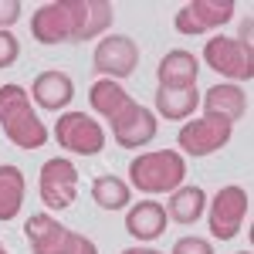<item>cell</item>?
<instances>
[{
    "instance_id": "obj_14",
    "label": "cell",
    "mask_w": 254,
    "mask_h": 254,
    "mask_svg": "<svg viewBox=\"0 0 254 254\" xmlns=\"http://www.w3.org/2000/svg\"><path fill=\"white\" fill-rule=\"evenodd\" d=\"M203 105V116H214V119H224V122H241L248 116V92L234 85V81H217L214 88H207V95L200 98Z\"/></svg>"
},
{
    "instance_id": "obj_26",
    "label": "cell",
    "mask_w": 254,
    "mask_h": 254,
    "mask_svg": "<svg viewBox=\"0 0 254 254\" xmlns=\"http://www.w3.org/2000/svg\"><path fill=\"white\" fill-rule=\"evenodd\" d=\"M0 254H10V251H7V248H3V244H0Z\"/></svg>"
},
{
    "instance_id": "obj_9",
    "label": "cell",
    "mask_w": 254,
    "mask_h": 254,
    "mask_svg": "<svg viewBox=\"0 0 254 254\" xmlns=\"http://www.w3.org/2000/svg\"><path fill=\"white\" fill-rule=\"evenodd\" d=\"M234 136V126L224 122V119H214V116H203V119H190L180 132H176V146L183 156H210L217 149H224Z\"/></svg>"
},
{
    "instance_id": "obj_23",
    "label": "cell",
    "mask_w": 254,
    "mask_h": 254,
    "mask_svg": "<svg viewBox=\"0 0 254 254\" xmlns=\"http://www.w3.org/2000/svg\"><path fill=\"white\" fill-rule=\"evenodd\" d=\"M20 58V41L14 38V31H0V68H10Z\"/></svg>"
},
{
    "instance_id": "obj_6",
    "label": "cell",
    "mask_w": 254,
    "mask_h": 254,
    "mask_svg": "<svg viewBox=\"0 0 254 254\" xmlns=\"http://www.w3.org/2000/svg\"><path fill=\"white\" fill-rule=\"evenodd\" d=\"M55 142L71 156H98L105 149V129L88 112H61L55 119Z\"/></svg>"
},
{
    "instance_id": "obj_5",
    "label": "cell",
    "mask_w": 254,
    "mask_h": 254,
    "mask_svg": "<svg viewBox=\"0 0 254 254\" xmlns=\"http://www.w3.org/2000/svg\"><path fill=\"white\" fill-rule=\"evenodd\" d=\"M251 214V193L244 187H220L214 200H207V224L214 241H234Z\"/></svg>"
},
{
    "instance_id": "obj_27",
    "label": "cell",
    "mask_w": 254,
    "mask_h": 254,
    "mask_svg": "<svg viewBox=\"0 0 254 254\" xmlns=\"http://www.w3.org/2000/svg\"><path fill=\"white\" fill-rule=\"evenodd\" d=\"M237 254H251V251H237Z\"/></svg>"
},
{
    "instance_id": "obj_24",
    "label": "cell",
    "mask_w": 254,
    "mask_h": 254,
    "mask_svg": "<svg viewBox=\"0 0 254 254\" xmlns=\"http://www.w3.org/2000/svg\"><path fill=\"white\" fill-rule=\"evenodd\" d=\"M20 10H24L20 0H0V31H10L20 20Z\"/></svg>"
},
{
    "instance_id": "obj_10",
    "label": "cell",
    "mask_w": 254,
    "mask_h": 254,
    "mask_svg": "<svg viewBox=\"0 0 254 254\" xmlns=\"http://www.w3.org/2000/svg\"><path fill=\"white\" fill-rule=\"evenodd\" d=\"M234 10H237L234 0H190L176 10L173 27L183 38H200V34H210L217 27H224L234 17Z\"/></svg>"
},
{
    "instance_id": "obj_11",
    "label": "cell",
    "mask_w": 254,
    "mask_h": 254,
    "mask_svg": "<svg viewBox=\"0 0 254 254\" xmlns=\"http://www.w3.org/2000/svg\"><path fill=\"white\" fill-rule=\"evenodd\" d=\"M92 64H95V71L102 78H112V81L129 78L139 68V44L129 34H109L95 44Z\"/></svg>"
},
{
    "instance_id": "obj_18",
    "label": "cell",
    "mask_w": 254,
    "mask_h": 254,
    "mask_svg": "<svg viewBox=\"0 0 254 254\" xmlns=\"http://www.w3.org/2000/svg\"><path fill=\"white\" fill-rule=\"evenodd\" d=\"M203 210H207V193H203V187H193V183L176 187L166 200V217L176 220L180 227H193L203 217Z\"/></svg>"
},
{
    "instance_id": "obj_22",
    "label": "cell",
    "mask_w": 254,
    "mask_h": 254,
    "mask_svg": "<svg viewBox=\"0 0 254 254\" xmlns=\"http://www.w3.org/2000/svg\"><path fill=\"white\" fill-rule=\"evenodd\" d=\"M170 254H214V244L207 241V237H180L173 244V251Z\"/></svg>"
},
{
    "instance_id": "obj_8",
    "label": "cell",
    "mask_w": 254,
    "mask_h": 254,
    "mask_svg": "<svg viewBox=\"0 0 254 254\" xmlns=\"http://www.w3.org/2000/svg\"><path fill=\"white\" fill-rule=\"evenodd\" d=\"M38 193L41 203L51 210H68L78 196V166L68 156H55L41 166L38 176Z\"/></svg>"
},
{
    "instance_id": "obj_2",
    "label": "cell",
    "mask_w": 254,
    "mask_h": 254,
    "mask_svg": "<svg viewBox=\"0 0 254 254\" xmlns=\"http://www.w3.org/2000/svg\"><path fill=\"white\" fill-rule=\"evenodd\" d=\"M31 38L38 44L88 41V0H55L31 14Z\"/></svg>"
},
{
    "instance_id": "obj_15",
    "label": "cell",
    "mask_w": 254,
    "mask_h": 254,
    "mask_svg": "<svg viewBox=\"0 0 254 254\" xmlns=\"http://www.w3.org/2000/svg\"><path fill=\"white\" fill-rule=\"evenodd\" d=\"M88 102H92V109H95L102 119H109V126H116L119 119H126L139 105L136 98L129 95L119 81H112V78L92 81V88H88Z\"/></svg>"
},
{
    "instance_id": "obj_3",
    "label": "cell",
    "mask_w": 254,
    "mask_h": 254,
    "mask_svg": "<svg viewBox=\"0 0 254 254\" xmlns=\"http://www.w3.org/2000/svg\"><path fill=\"white\" fill-rule=\"evenodd\" d=\"M187 180V156L180 149H149L129 163V187L139 193H173Z\"/></svg>"
},
{
    "instance_id": "obj_1",
    "label": "cell",
    "mask_w": 254,
    "mask_h": 254,
    "mask_svg": "<svg viewBox=\"0 0 254 254\" xmlns=\"http://www.w3.org/2000/svg\"><path fill=\"white\" fill-rule=\"evenodd\" d=\"M0 129L17 149H41L51 136L27 95V88L17 81L0 85Z\"/></svg>"
},
{
    "instance_id": "obj_25",
    "label": "cell",
    "mask_w": 254,
    "mask_h": 254,
    "mask_svg": "<svg viewBox=\"0 0 254 254\" xmlns=\"http://www.w3.org/2000/svg\"><path fill=\"white\" fill-rule=\"evenodd\" d=\"M119 254H163V251H156V248H126Z\"/></svg>"
},
{
    "instance_id": "obj_13",
    "label": "cell",
    "mask_w": 254,
    "mask_h": 254,
    "mask_svg": "<svg viewBox=\"0 0 254 254\" xmlns=\"http://www.w3.org/2000/svg\"><path fill=\"white\" fill-rule=\"evenodd\" d=\"M112 129V139H116V146L122 149H139V146H149L159 132V119L153 109H146V105H136L132 112L126 119H119L116 126H109Z\"/></svg>"
},
{
    "instance_id": "obj_17",
    "label": "cell",
    "mask_w": 254,
    "mask_h": 254,
    "mask_svg": "<svg viewBox=\"0 0 254 254\" xmlns=\"http://www.w3.org/2000/svg\"><path fill=\"white\" fill-rule=\"evenodd\" d=\"M166 224H170V217H166V207L159 200H139L136 207L126 210V231L136 241H156V237H163Z\"/></svg>"
},
{
    "instance_id": "obj_12",
    "label": "cell",
    "mask_w": 254,
    "mask_h": 254,
    "mask_svg": "<svg viewBox=\"0 0 254 254\" xmlns=\"http://www.w3.org/2000/svg\"><path fill=\"white\" fill-rule=\"evenodd\" d=\"M75 98V81L68 71H41L38 78L31 81V102L34 109H44V112H64Z\"/></svg>"
},
{
    "instance_id": "obj_16",
    "label": "cell",
    "mask_w": 254,
    "mask_h": 254,
    "mask_svg": "<svg viewBox=\"0 0 254 254\" xmlns=\"http://www.w3.org/2000/svg\"><path fill=\"white\" fill-rule=\"evenodd\" d=\"M196 78H200V61H196L193 51L173 48L156 64L159 88H196Z\"/></svg>"
},
{
    "instance_id": "obj_7",
    "label": "cell",
    "mask_w": 254,
    "mask_h": 254,
    "mask_svg": "<svg viewBox=\"0 0 254 254\" xmlns=\"http://www.w3.org/2000/svg\"><path fill=\"white\" fill-rule=\"evenodd\" d=\"M203 61L214 68L217 75L237 81H251L254 78V48L241 38H207L203 44Z\"/></svg>"
},
{
    "instance_id": "obj_19",
    "label": "cell",
    "mask_w": 254,
    "mask_h": 254,
    "mask_svg": "<svg viewBox=\"0 0 254 254\" xmlns=\"http://www.w3.org/2000/svg\"><path fill=\"white\" fill-rule=\"evenodd\" d=\"M24 193H27V180L14 163H0V220H14L24 207Z\"/></svg>"
},
{
    "instance_id": "obj_20",
    "label": "cell",
    "mask_w": 254,
    "mask_h": 254,
    "mask_svg": "<svg viewBox=\"0 0 254 254\" xmlns=\"http://www.w3.org/2000/svg\"><path fill=\"white\" fill-rule=\"evenodd\" d=\"M196 105H200L196 88H156V112L163 119L183 122L196 112Z\"/></svg>"
},
{
    "instance_id": "obj_21",
    "label": "cell",
    "mask_w": 254,
    "mask_h": 254,
    "mask_svg": "<svg viewBox=\"0 0 254 254\" xmlns=\"http://www.w3.org/2000/svg\"><path fill=\"white\" fill-rule=\"evenodd\" d=\"M92 200H95L102 210H126L129 200H132V187L122 180V176H95L92 180Z\"/></svg>"
},
{
    "instance_id": "obj_4",
    "label": "cell",
    "mask_w": 254,
    "mask_h": 254,
    "mask_svg": "<svg viewBox=\"0 0 254 254\" xmlns=\"http://www.w3.org/2000/svg\"><path fill=\"white\" fill-rule=\"evenodd\" d=\"M24 237L31 244V254H98L92 237L68 231L51 214H31L24 224Z\"/></svg>"
}]
</instances>
